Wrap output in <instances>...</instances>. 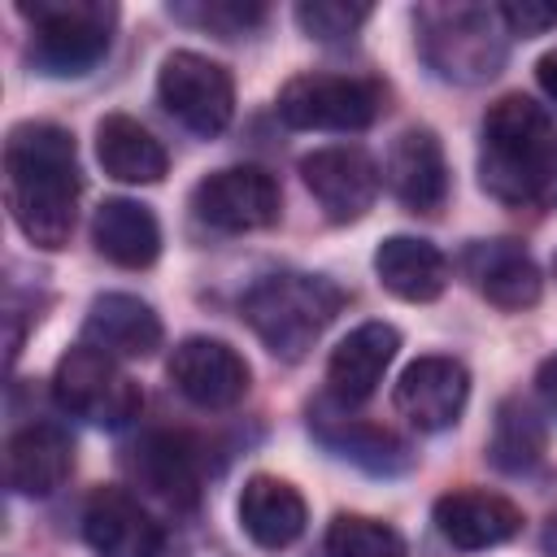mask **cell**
Instances as JSON below:
<instances>
[{
	"instance_id": "4316f807",
	"label": "cell",
	"mask_w": 557,
	"mask_h": 557,
	"mask_svg": "<svg viewBox=\"0 0 557 557\" xmlns=\"http://www.w3.org/2000/svg\"><path fill=\"white\" fill-rule=\"evenodd\" d=\"M331 557H405V540L396 527L361 513H339L326 531Z\"/></svg>"
},
{
	"instance_id": "7c38bea8",
	"label": "cell",
	"mask_w": 557,
	"mask_h": 557,
	"mask_svg": "<svg viewBox=\"0 0 557 557\" xmlns=\"http://www.w3.org/2000/svg\"><path fill=\"white\" fill-rule=\"evenodd\" d=\"M300 178L331 222H357L379 196V165L352 144L309 152L300 161Z\"/></svg>"
},
{
	"instance_id": "d6986e66",
	"label": "cell",
	"mask_w": 557,
	"mask_h": 557,
	"mask_svg": "<svg viewBox=\"0 0 557 557\" xmlns=\"http://www.w3.org/2000/svg\"><path fill=\"white\" fill-rule=\"evenodd\" d=\"M83 344H91L109 357H152L161 348V318L139 296L104 292L87 305Z\"/></svg>"
},
{
	"instance_id": "9a60e30c",
	"label": "cell",
	"mask_w": 557,
	"mask_h": 557,
	"mask_svg": "<svg viewBox=\"0 0 557 557\" xmlns=\"http://www.w3.org/2000/svg\"><path fill=\"white\" fill-rule=\"evenodd\" d=\"M383 174H387L392 196L413 213H440L448 200V161H444L435 131L426 126H409L392 139Z\"/></svg>"
},
{
	"instance_id": "6da1fadb",
	"label": "cell",
	"mask_w": 557,
	"mask_h": 557,
	"mask_svg": "<svg viewBox=\"0 0 557 557\" xmlns=\"http://www.w3.org/2000/svg\"><path fill=\"white\" fill-rule=\"evenodd\" d=\"M83 196L74 135L52 122H22L4 139V200L35 248H65Z\"/></svg>"
},
{
	"instance_id": "5b68a950",
	"label": "cell",
	"mask_w": 557,
	"mask_h": 557,
	"mask_svg": "<svg viewBox=\"0 0 557 557\" xmlns=\"http://www.w3.org/2000/svg\"><path fill=\"white\" fill-rule=\"evenodd\" d=\"M418 22H422V57L444 78L479 83L492 78L496 65L505 61V39H500L505 22L496 9L440 4V9H422Z\"/></svg>"
},
{
	"instance_id": "1f68e13d",
	"label": "cell",
	"mask_w": 557,
	"mask_h": 557,
	"mask_svg": "<svg viewBox=\"0 0 557 557\" xmlns=\"http://www.w3.org/2000/svg\"><path fill=\"white\" fill-rule=\"evenodd\" d=\"M535 78H540V87L548 91V100L557 104V48H553V52H544V57L535 61Z\"/></svg>"
},
{
	"instance_id": "44dd1931",
	"label": "cell",
	"mask_w": 557,
	"mask_h": 557,
	"mask_svg": "<svg viewBox=\"0 0 557 557\" xmlns=\"http://www.w3.org/2000/svg\"><path fill=\"white\" fill-rule=\"evenodd\" d=\"M91 244L122 270H148L161 252V226L148 205L109 196L91 218Z\"/></svg>"
},
{
	"instance_id": "ba28073f",
	"label": "cell",
	"mask_w": 557,
	"mask_h": 557,
	"mask_svg": "<svg viewBox=\"0 0 557 557\" xmlns=\"http://www.w3.org/2000/svg\"><path fill=\"white\" fill-rule=\"evenodd\" d=\"M157 96L165 104V113L196 131V135H222L231 113H235V83H231V70L209 61L205 52H170L161 61V74H157Z\"/></svg>"
},
{
	"instance_id": "3957f363",
	"label": "cell",
	"mask_w": 557,
	"mask_h": 557,
	"mask_svg": "<svg viewBox=\"0 0 557 557\" xmlns=\"http://www.w3.org/2000/svg\"><path fill=\"white\" fill-rule=\"evenodd\" d=\"M339 309H344V292L331 278L300 270L265 274L239 300V313L252 326V335L283 361H300Z\"/></svg>"
},
{
	"instance_id": "83f0119b",
	"label": "cell",
	"mask_w": 557,
	"mask_h": 557,
	"mask_svg": "<svg viewBox=\"0 0 557 557\" xmlns=\"http://www.w3.org/2000/svg\"><path fill=\"white\" fill-rule=\"evenodd\" d=\"M370 17V4H348V0H313V4H296V22L309 39L318 44H344L352 39Z\"/></svg>"
},
{
	"instance_id": "9c48e42d",
	"label": "cell",
	"mask_w": 557,
	"mask_h": 557,
	"mask_svg": "<svg viewBox=\"0 0 557 557\" xmlns=\"http://www.w3.org/2000/svg\"><path fill=\"white\" fill-rule=\"evenodd\" d=\"M191 209L205 226L244 235V231H265L278 222L283 191L274 174H265L261 165H226L196 183Z\"/></svg>"
},
{
	"instance_id": "4fadbf2b",
	"label": "cell",
	"mask_w": 557,
	"mask_h": 557,
	"mask_svg": "<svg viewBox=\"0 0 557 557\" xmlns=\"http://www.w3.org/2000/svg\"><path fill=\"white\" fill-rule=\"evenodd\" d=\"M461 274L470 278V287L492 300L496 309H531L544 292L540 265L531 261V252L518 239H474L461 252Z\"/></svg>"
},
{
	"instance_id": "30bf717a",
	"label": "cell",
	"mask_w": 557,
	"mask_h": 557,
	"mask_svg": "<svg viewBox=\"0 0 557 557\" xmlns=\"http://www.w3.org/2000/svg\"><path fill=\"white\" fill-rule=\"evenodd\" d=\"M165 374L178 387V396H187L200 409L239 405L248 396V379H252L248 361L226 339H209V335H187L183 344H174Z\"/></svg>"
},
{
	"instance_id": "5bb4252c",
	"label": "cell",
	"mask_w": 557,
	"mask_h": 557,
	"mask_svg": "<svg viewBox=\"0 0 557 557\" xmlns=\"http://www.w3.org/2000/svg\"><path fill=\"white\" fill-rule=\"evenodd\" d=\"M83 540L96 557H161V527L122 487H96L83 509Z\"/></svg>"
},
{
	"instance_id": "d6a6232c",
	"label": "cell",
	"mask_w": 557,
	"mask_h": 557,
	"mask_svg": "<svg viewBox=\"0 0 557 557\" xmlns=\"http://www.w3.org/2000/svg\"><path fill=\"white\" fill-rule=\"evenodd\" d=\"M553 274H557V257H553Z\"/></svg>"
},
{
	"instance_id": "e0dca14e",
	"label": "cell",
	"mask_w": 557,
	"mask_h": 557,
	"mask_svg": "<svg viewBox=\"0 0 557 557\" xmlns=\"http://www.w3.org/2000/svg\"><path fill=\"white\" fill-rule=\"evenodd\" d=\"M435 527L453 548H496L522 531V509L509 496L483 492V487H461L444 492L435 500Z\"/></svg>"
},
{
	"instance_id": "2e32d148",
	"label": "cell",
	"mask_w": 557,
	"mask_h": 557,
	"mask_svg": "<svg viewBox=\"0 0 557 557\" xmlns=\"http://www.w3.org/2000/svg\"><path fill=\"white\" fill-rule=\"evenodd\" d=\"M400 348V331L387 322H361L357 331H348L331 361H326V392L335 405H361L374 396V387L383 383V370L392 366Z\"/></svg>"
},
{
	"instance_id": "f1b7e54d",
	"label": "cell",
	"mask_w": 557,
	"mask_h": 557,
	"mask_svg": "<svg viewBox=\"0 0 557 557\" xmlns=\"http://www.w3.org/2000/svg\"><path fill=\"white\" fill-rule=\"evenodd\" d=\"M174 13L187 17V22L213 26L222 35H239V30H248V26H257L265 17L257 4H205V9H174Z\"/></svg>"
},
{
	"instance_id": "4dcf8cb0",
	"label": "cell",
	"mask_w": 557,
	"mask_h": 557,
	"mask_svg": "<svg viewBox=\"0 0 557 557\" xmlns=\"http://www.w3.org/2000/svg\"><path fill=\"white\" fill-rule=\"evenodd\" d=\"M535 387H540V400L557 413V357H548L544 366H540V374H535Z\"/></svg>"
},
{
	"instance_id": "277c9868",
	"label": "cell",
	"mask_w": 557,
	"mask_h": 557,
	"mask_svg": "<svg viewBox=\"0 0 557 557\" xmlns=\"http://www.w3.org/2000/svg\"><path fill=\"white\" fill-rule=\"evenodd\" d=\"M17 13L30 22V61L44 74H87L113 39L117 9L109 0H22Z\"/></svg>"
},
{
	"instance_id": "52a82bcc",
	"label": "cell",
	"mask_w": 557,
	"mask_h": 557,
	"mask_svg": "<svg viewBox=\"0 0 557 557\" xmlns=\"http://www.w3.org/2000/svg\"><path fill=\"white\" fill-rule=\"evenodd\" d=\"M383 109V87L361 74H296L278 91V117L296 131H366Z\"/></svg>"
},
{
	"instance_id": "ffe728a7",
	"label": "cell",
	"mask_w": 557,
	"mask_h": 557,
	"mask_svg": "<svg viewBox=\"0 0 557 557\" xmlns=\"http://www.w3.org/2000/svg\"><path fill=\"white\" fill-rule=\"evenodd\" d=\"M309 522L305 496L274 474H252L239 492V527L257 548H287Z\"/></svg>"
},
{
	"instance_id": "7a4b0ae2",
	"label": "cell",
	"mask_w": 557,
	"mask_h": 557,
	"mask_svg": "<svg viewBox=\"0 0 557 557\" xmlns=\"http://www.w3.org/2000/svg\"><path fill=\"white\" fill-rule=\"evenodd\" d=\"M557 174V126L544 104L509 91L487 104L479 139V183L500 205L535 200Z\"/></svg>"
},
{
	"instance_id": "f546056e",
	"label": "cell",
	"mask_w": 557,
	"mask_h": 557,
	"mask_svg": "<svg viewBox=\"0 0 557 557\" xmlns=\"http://www.w3.org/2000/svg\"><path fill=\"white\" fill-rule=\"evenodd\" d=\"M496 13L509 35H544L557 26V4L548 0H505Z\"/></svg>"
},
{
	"instance_id": "8fae6325",
	"label": "cell",
	"mask_w": 557,
	"mask_h": 557,
	"mask_svg": "<svg viewBox=\"0 0 557 557\" xmlns=\"http://www.w3.org/2000/svg\"><path fill=\"white\" fill-rule=\"evenodd\" d=\"M470 396V374L457 357H418L400 370L392 405L418 431H444L461 418Z\"/></svg>"
},
{
	"instance_id": "603a6c76",
	"label": "cell",
	"mask_w": 557,
	"mask_h": 557,
	"mask_svg": "<svg viewBox=\"0 0 557 557\" xmlns=\"http://www.w3.org/2000/svg\"><path fill=\"white\" fill-rule=\"evenodd\" d=\"M131 453H135V457H131V474H135V483H139L148 496H157V500L170 505V509H191V505H196V496H200V474H196L191 448H187L178 435L152 431V435H144Z\"/></svg>"
},
{
	"instance_id": "8992f818",
	"label": "cell",
	"mask_w": 557,
	"mask_h": 557,
	"mask_svg": "<svg viewBox=\"0 0 557 557\" xmlns=\"http://www.w3.org/2000/svg\"><path fill=\"white\" fill-rule=\"evenodd\" d=\"M52 392H57L61 409H70V413H78L96 426H109V431L126 426L144 409L139 383L117 366V357H109V352H100L83 339L57 361Z\"/></svg>"
},
{
	"instance_id": "cb8c5ba5",
	"label": "cell",
	"mask_w": 557,
	"mask_h": 557,
	"mask_svg": "<svg viewBox=\"0 0 557 557\" xmlns=\"http://www.w3.org/2000/svg\"><path fill=\"white\" fill-rule=\"evenodd\" d=\"M96 157H100L104 174L117 178V183H161L165 170H170V157H165L161 139L144 122H135L126 113L100 117V126H96Z\"/></svg>"
},
{
	"instance_id": "d4e9b609",
	"label": "cell",
	"mask_w": 557,
	"mask_h": 557,
	"mask_svg": "<svg viewBox=\"0 0 557 557\" xmlns=\"http://www.w3.org/2000/svg\"><path fill=\"white\" fill-rule=\"evenodd\" d=\"M309 426H313V431L322 435V444H331L339 457H352L357 466H366V470H374V474H392V470H400V466L409 461V453H405L400 440H392L387 431L366 426V422L331 418L322 400L309 405Z\"/></svg>"
},
{
	"instance_id": "7402d4cb",
	"label": "cell",
	"mask_w": 557,
	"mask_h": 557,
	"mask_svg": "<svg viewBox=\"0 0 557 557\" xmlns=\"http://www.w3.org/2000/svg\"><path fill=\"white\" fill-rule=\"evenodd\" d=\"M374 274L392 296H400L409 305H426L448 287L444 252L418 235H387L374 248Z\"/></svg>"
},
{
	"instance_id": "ac0fdd59",
	"label": "cell",
	"mask_w": 557,
	"mask_h": 557,
	"mask_svg": "<svg viewBox=\"0 0 557 557\" xmlns=\"http://www.w3.org/2000/svg\"><path fill=\"white\" fill-rule=\"evenodd\" d=\"M74 470V444L52 422H30L9 435L4 479L17 496H52Z\"/></svg>"
},
{
	"instance_id": "484cf974",
	"label": "cell",
	"mask_w": 557,
	"mask_h": 557,
	"mask_svg": "<svg viewBox=\"0 0 557 557\" xmlns=\"http://www.w3.org/2000/svg\"><path fill=\"white\" fill-rule=\"evenodd\" d=\"M544 448H548V435H544V422L535 418V409L522 405V400H505L496 409L492 440H487L492 466L505 470V474H522V470L540 466Z\"/></svg>"
}]
</instances>
